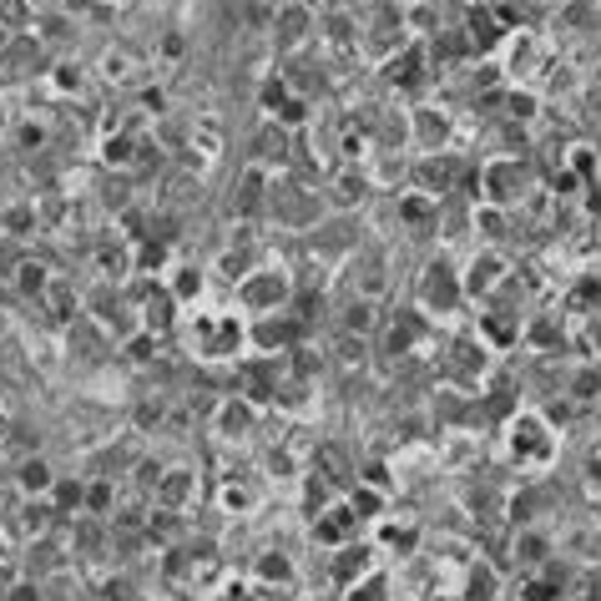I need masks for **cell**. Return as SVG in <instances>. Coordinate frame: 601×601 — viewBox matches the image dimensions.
I'll return each mask as SVG.
<instances>
[{
	"instance_id": "obj_3",
	"label": "cell",
	"mask_w": 601,
	"mask_h": 601,
	"mask_svg": "<svg viewBox=\"0 0 601 601\" xmlns=\"http://www.w3.org/2000/svg\"><path fill=\"white\" fill-rule=\"evenodd\" d=\"M233 298H238V308L248 318H268V314H284V308H294L298 288H294V274H288L284 263L263 258L248 278H238V284H233Z\"/></svg>"
},
{
	"instance_id": "obj_16",
	"label": "cell",
	"mask_w": 601,
	"mask_h": 601,
	"mask_svg": "<svg viewBox=\"0 0 601 601\" xmlns=\"http://www.w3.org/2000/svg\"><path fill=\"white\" fill-rule=\"evenodd\" d=\"M162 288H167V294H173L183 308H197V298L208 294V263H193V258L167 263Z\"/></svg>"
},
{
	"instance_id": "obj_10",
	"label": "cell",
	"mask_w": 601,
	"mask_h": 601,
	"mask_svg": "<svg viewBox=\"0 0 601 601\" xmlns=\"http://www.w3.org/2000/svg\"><path fill=\"white\" fill-rule=\"evenodd\" d=\"M11 536L21 541V546H36V541L56 536V525L66 521L61 511L51 505V495H21V505H11Z\"/></svg>"
},
{
	"instance_id": "obj_28",
	"label": "cell",
	"mask_w": 601,
	"mask_h": 601,
	"mask_svg": "<svg viewBox=\"0 0 601 601\" xmlns=\"http://www.w3.org/2000/svg\"><path fill=\"white\" fill-rule=\"evenodd\" d=\"M344 501L354 505V515H359L364 525H374L380 515H390V511H394L390 491H380V485H370V481H354L349 491H344Z\"/></svg>"
},
{
	"instance_id": "obj_23",
	"label": "cell",
	"mask_w": 601,
	"mask_h": 601,
	"mask_svg": "<svg viewBox=\"0 0 601 601\" xmlns=\"http://www.w3.org/2000/svg\"><path fill=\"white\" fill-rule=\"evenodd\" d=\"M46 91L61 101H77L81 91H87V66H81L77 56H56V61L46 66Z\"/></svg>"
},
{
	"instance_id": "obj_1",
	"label": "cell",
	"mask_w": 601,
	"mask_h": 601,
	"mask_svg": "<svg viewBox=\"0 0 601 601\" xmlns=\"http://www.w3.org/2000/svg\"><path fill=\"white\" fill-rule=\"evenodd\" d=\"M187 354L203 364H238L243 344H248V314L243 308H197L183 324Z\"/></svg>"
},
{
	"instance_id": "obj_18",
	"label": "cell",
	"mask_w": 601,
	"mask_h": 601,
	"mask_svg": "<svg viewBox=\"0 0 601 601\" xmlns=\"http://www.w3.org/2000/svg\"><path fill=\"white\" fill-rule=\"evenodd\" d=\"M551 556H556V546H551V536L541 531V525H515V536H511V561L521 566V577L541 571Z\"/></svg>"
},
{
	"instance_id": "obj_39",
	"label": "cell",
	"mask_w": 601,
	"mask_h": 601,
	"mask_svg": "<svg viewBox=\"0 0 601 601\" xmlns=\"http://www.w3.org/2000/svg\"><path fill=\"white\" fill-rule=\"evenodd\" d=\"M137 107H142L147 117H162V111H167V91L162 87H142V91H137Z\"/></svg>"
},
{
	"instance_id": "obj_30",
	"label": "cell",
	"mask_w": 601,
	"mask_h": 601,
	"mask_svg": "<svg viewBox=\"0 0 601 601\" xmlns=\"http://www.w3.org/2000/svg\"><path fill=\"white\" fill-rule=\"evenodd\" d=\"M339 601H400V591H394V577H384V571L374 566L370 577H359L354 587H344Z\"/></svg>"
},
{
	"instance_id": "obj_24",
	"label": "cell",
	"mask_w": 601,
	"mask_h": 601,
	"mask_svg": "<svg viewBox=\"0 0 601 601\" xmlns=\"http://www.w3.org/2000/svg\"><path fill=\"white\" fill-rule=\"evenodd\" d=\"M56 481H61V475L51 471V460H46V455H26V460H16V465H11L16 495H51Z\"/></svg>"
},
{
	"instance_id": "obj_11",
	"label": "cell",
	"mask_w": 601,
	"mask_h": 601,
	"mask_svg": "<svg viewBox=\"0 0 601 601\" xmlns=\"http://www.w3.org/2000/svg\"><path fill=\"white\" fill-rule=\"evenodd\" d=\"M541 36L531 31V26H521V31L505 36V61H501V77L511 81V87H521V81H531L541 71Z\"/></svg>"
},
{
	"instance_id": "obj_29",
	"label": "cell",
	"mask_w": 601,
	"mask_h": 601,
	"mask_svg": "<svg viewBox=\"0 0 601 601\" xmlns=\"http://www.w3.org/2000/svg\"><path fill=\"white\" fill-rule=\"evenodd\" d=\"M339 324H344V334H364V339H374L384 318H380V304H374V298H359V294H354L349 304H344V318H339Z\"/></svg>"
},
{
	"instance_id": "obj_33",
	"label": "cell",
	"mask_w": 601,
	"mask_h": 601,
	"mask_svg": "<svg viewBox=\"0 0 601 601\" xmlns=\"http://www.w3.org/2000/svg\"><path fill=\"white\" fill-rule=\"evenodd\" d=\"M51 505L71 521V515H81L87 511V481H56L51 485Z\"/></svg>"
},
{
	"instance_id": "obj_17",
	"label": "cell",
	"mask_w": 601,
	"mask_h": 601,
	"mask_svg": "<svg viewBox=\"0 0 601 601\" xmlns=\"http://www.w3.org/2000/svg\"><path fill=\"white\" fill-rule=\"evenodd\" d=\"M213 501H218V511L233 515V521H253L258 505H263V491H258V481H248V475H223Z\"/></svg>"
},
{
	"instance_id": "obj_31",
	"label": "cell",
	"mask_w": 601,
	"mask_h": 601,
	"mask_svg": "<svg viewBox=\"0 0 601 601\" xmlns=\"http://www.w3.org/2000/svg\"><path fill=\"white\" fill-rule=\"evenodd\" d=\"M334 364H339L344 374L364 370V364H370V339H364V334H339V339H334Z\"/></svg>"
},
{
	"instance_id": "obj_9",
	"label": "cell",
	"mask_w": 601,
	"mask_h": 601,
	"mask_svg": "<svg viewBox=\"0 0 601 601\" xmlns=\"http://www.w3.org/2000/svg\"><path fill=\"white\" fill-rule=\"evenodd\" d=\"M511 278V263H505L501 248H475L471 263H460V284H465V298H495V288Z\"/></svg>"
},
{
	"instance_id": "obj_6",
	"label": "cell",
	"mask_w": 601,
	"mask_h": 601,
	"mask_svg": "<svg viewBox=\"0 0 601 601\" xmlns=\"http://www.w3.org/2000/svg\"><path fill=\"white\" fill-rule=\"evenodd\" d=\"M258 435V405L243 400V394H218V405H213V440L218 445H248Z\"/></svg>"
},
{
	"instance_id": "obj_15",
	"label": "cell",
	"mask_w": 601,
	"mask_h": 601,
	"mask_svg": "<svg viewBox=\"0 0 601 601\" xmlns=\"http://www.w3.org/2000/svg\"><path fill=\"white\" fill-rule=\"evenodd\" d=\"M370 187H374V183H370V173H364L359 162H344L339 173L324 183V203H328V208H339L344 218H349V213L359 208L364 197H370Z\"/></svg>"
},
{
	"instance_id": "obj_19",
	"label": "cell",
	"mask_w": 601,
	"mask_h": 601,
	"mask_svg": "<svg viewBox=\"0 0 601 601\" xmlns=\"http://www.w3.org/2000/svg\"><path fill=\"white\" fill-rule=\"evenodd\" d=\"M137 324L152 328L157 339H162V334H173V328L183 324V304H177L167 288H147L142 304H137Z\"/></svg>"
},
{
	"instance_id": "obj_26",
	"label": "cell",
	"mask_w": 601,
	"mask_h": 601,
	"mask_svg": "<svg viewBox=\"0 0 601 601\" xmlns=\"http://www.w3.org/2000/svg\"><path fill=\"white\" fill-rule=\"evenodd\" d=\"M364 173H370V183L384 187V193H410V173H415V162H405L400 147H380V162L364 167Z\"/></svg>"
},
{
	"instance_id": "obj_8",
	"label": "cell",
	"mask_w": 601,
	"mask_h": 601,
	"mask_svg": "<svg viewBox=\"0 0 601 601\" xmlns=\"http://www.w3.org/2000/svg\"><path fill=\"white\" fill-rule=\"evenodd\" d=\"M410 142L420 152H450L455 142V117H450L440 101H415L410 107Z\"/></svg>"
},
{
	"instance_id": "obj_32",
	"label": "cell",
	"mask_w": 601,
	"mask_h": 601,
	"mask_svg": "<svg viewBox=\"0 0 601 601\" xmlns=\"http://www.w3.org/2000/svg\"><path fill=\"white\" fill-rule=\"evenodd\" d=\"M87 515H101V521L117 515V481H111V475L87 481Z\"/></svg>"
},
{
	"instance_id": "obj_21",
	"label": "cell",
	"mask_w": 601,
	"mask_h": 601,
	"mask_svg": "<svg viewBox=\"0 0 601 601\" xmlns=\"http://www.w3.org/2000/svg\"><path fill=\"white\" fill-rule=\"evenodd\" d=\"M308 16H314V11H308V6H298V0H294V6H288L284 16H278V26H274V41H278V51H288V56H294V51H304V46L314 41V36H318V26L308 21Z\"/></svg>"
},
{
	"instance_id": "obj_36",
	"label": "cell",
	"mask_w": 601,
	"mask_h": 601,
	"mask_svg": "<svg viewBox=\"0 0 601 601\" xmlns=\"http://www.w3.org/2000/svg\"><path fill=\"white\" fill-rule=\"evenodd\" d=\"M152 56H157V61H167V66L187 61V36H183V31H167V36H157Z\"/></svg>"
},
{
	"instance_id": "obj_5",
	"label": "cell",
	"mask_w": 601,
	"mask_h": 601,
	"mask_svg": "<svg viewBox=\"0 0 601 601\" xmlns=\"http://www.w3.org/2000/svg\"><path fill=\"white\" fill-rule=\"evenodd\" d=\"M415 304L425 308L430 318H455L460 304H471V298H465V284H460V263H450L445 253H435L415 278Z\"/></svg>"
},
{
	"instance_id": "obj_34",
	"label": "cell",
	"mask_w": 601,
	"mask_h": 601,
	"mask_svg": "<svg viewBox=\"0 0 601 601\" xmlns=\"http://www.w3.org/2000/svg\"><path fill=\"white\" fill-rule=\"evenodd\" d=\"M0 233H11V238H36V233H41V218H36L31 197H26V203H16V208H6V223H0Z\"/></svg>"
},
{
	"instance_id": "obj_12",
	"label": "cell",
	"mask_w": 601,
	"mask_h": 601,
	"mask_svg": "<svg viewBox=\"0 0 601 601\" xmlns=\"http://www.w3.org/2000/svg\"><path fill=\"white\" fill-rule=\"evenodd\" d=\"M370 541L384 551H394V556H420V541H425V525L415 521V515H380V521L370 525Z\"/></svg>"
},
{
	"instance_id": "obj_40",
	"label": "cell",
	"mask_w": 601,
	"mask_h": 601,
	"mask_svg": "<svg viewBox=\"0 0 601 601\" xmlns=\"http://www.w3.org/2000/svg\"><path fill=\"white\" fill-rule=\"evenodd\" d=\"M11 551V525H0V556Z\"/></svg>"
},
{
	"instance_id": "obj_2",
	"label": "cell",
	"mask_w": 601,
	"mask_h": 601,
	"mask_svg": "<svg viewBox=\"0 0 601 601\" xmlns=\"http://www.w3.org/2000/svg\"><path fill=\"white\" fill-rule=\"evenodd\" d=\"M556 450H561V435L546 415H536V410H515V415L505 420V460H511L525 481L546 475L551 465H556Z\"/></svg>"
},
{
	"instance_id": "obj_22",
	"label": "cell",
	"mask_w": 601,
	"mask_h": 601,
	"mask_svg": "<svg viewBox=\"0 0 601 601\" xmlns=\"http://www.w3.org/2000/svg\"><path fill=\"white\" fill-rule=\"evenodd\" d=\"M253 581L258 587H298V561L284 546H263L253 561Z\"/></svg>"
},
{
	"instance_id": "obj_20",
	"label": "cell",
	"mask_w": 601,
	"mask_h": 601,
	"mask_svg": "<svg viewBox=\"0 0 601 601\" xmlns=\"http://www.w3.org/2000/svg\"><path fill=\"white\" fill-rule=\"evenodd\" d=\"M51 284H56V274H51V263H46V258H31V253H21V258H16V274H11V294L16 298L36 304V298H41Z\"/></svg>"
},
{
	"instance_id": "obj_41",
	"label": "cell",
	"mask_w": 601,
	"mask_h": 601,
	"mask_svg": "<svg viewBox=\"0 0 601 601\" xmlns=\"http://www.w3.org/2000/svg\"><path fill=\"white\" fill-rule=\"evenodd\" d=\"M597 228H601V223H597Z\"/></svg>"
},
{
	"instance_id": "obj_38",
	"label": "cell",
	"mask_w": 601,
	"mask_h": 601,
	"mask_svg": "<svg viewBox=\"0 0 601 601\" xmlns=\"http://www.w3.org/2000/svg\"><path fill=\"white\" fill-rule=\"evenodd\" d=\"M581 491L591 495V501H601V445L587 455V465H581Z\"/></svg>"
},
{
	"instance_id": "obj_4",
	"label": "cell",
	"mask_w": 601,
	"mask_h": 601,
	"mask_svg": "<svg viewBox=\"0 0 601 601\" xmlns=\"http://www.w3.org/2000/svg\"><path fill=\"white\" fill-rule=\"evenodd\" d=\"M531 187L536 183H531V167L521 162V152H491L475 173V197L491 208H515V203H525Z\"/></svg>"
},
{
	"instance_id": "obj_7",
	"label": "cell",
	"mask_w": 601,
	"mask_h": 601,
	"mask_svg": "<svg viewBox=\"0 0 601 601\" xmlns=\"http://www.w3.org/2000/svg\"><path fill=\"white\" fill-rule=\"evenodd\" d=\"M380 566V546H374L370 536H354V541H344V546H334L328 551V561H324V577H328V587H354L359 577H370V571Z\"/></svg>"
},
{
	"instance_id": "obj_37",
	"label": "cell",
	"mask_w": 601,
	"mask_h": 601,
	"mask_svg": "<svg viewBox=\"0 0 601 601\" xmlns=\"http://www.w3.org/2000/svg\"><path fill=\"white\" fill-rule=\"evenodd\" d=\"M131 420H137V430H162L167 425V400L162 394H157V400H142Z\"/></svg>"
},
{
	"instance_id": "obj_14",
	"label": "cell",
	"mask_w": 601,
	"mask_h": 601,
	"mask_svg": "<svg viewBox=\"0 0 601 601\" xmlns=\"http://www.w3.org/2000/svg\"><path fill=\"white\" fill-rule=\"evenodd\" d=\"M460 173H465V167H460L450 152H445V157H440V152H420L415 173H410V187H415V193H425V197H440V203H445V197L455 193Z\"/></svg>"
},
{
	"instance_id": "obj_25",
	"label": "cell",
	"mask_w": 601,
	"mask_h": 601,
	"mask_svg": "<svg viewBox=\"0 0 601 601\" xmlns=\"http://www.w3.org/2000/svg\"><path fill=\"white\" fill-rule=\"evenodd\" d=\"M288 162V127L284 121H263L258 127V147H253V167H263V173H278V167Z\"/></svg>"
},
{
	"instance_id": "obj_35",
	"label": "cell",
	"mask_w": 601,
	"mask_h": 601,
	"mask_svg": "<svg viewBox=\"0 0 601 601\" xmlns=\"http://www.w3.org/2000/svg\"><path fill=\"white\" fill-rule=\"evenodd\" d=\"M505 117L521 121V127H525V121H536L541 117V97L531 87H511V91H505Z\"/></svg>"
},
{
	"instance_id": "obj_13",
	"label": "cell",
	"mask_w": 601,
	"mask_h": 601,
	"mask_svg": "<svg viewBox=\"0 0 601 601\" xmlns=\"http://www.w3.org/2000/svg\"><path fill=\"white\" fill-rule=\"evenodd\" d=\"M197 491H203V475H197V465H167L162 481H157L152 491V505L157 511H193L197 505Z\"/></svg>"
},
{
	"instance_id": "obj_27",
	"label": "cell",
	"mask_w": 601,
	"mask_h": 601,
	"mask_svg": "<svg viewBox=\"0 0 601 601\" xmlns=\"http://www.w3.org/2000/svg\"><path fill=\"white\" fill-rule=\"evenodd\" d=\"M101 77H107L111 87H131V81L142 77V56L131 51L127 41L107 46V51H101Z\"/></svg>"
}]
</instances>
